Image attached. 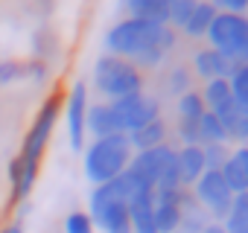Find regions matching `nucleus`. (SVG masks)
<instances>
[{
	"instance_id": "15",
	"label": "nucleus",
	"mask_w": 248,
	"mask_h": 233,
	"mask_svg": "<svg viewBox=\"0 0 248 233\" xmlns=\"http://www.w3.org/2000/svg\"><path fill=\"white\" fill-rule=\"evenodd\" d=\"M85 131H88V134H93V140H99V137H108V134H117V131H120L108 102H93V105H88Z\"/></svg>"
},
{
	"instance_id": "8",
	"label": "nucleus",
	"mask_w": 248,
	"mask_h": 233,
	"mask_svg": "<svg viewBox=\"0 0 248 233\" xmlns=\"http://www.w3.org/2000/svg\"><path fill=\"white\" fill-rule=\"evenodd\" d=\"M190 195H193L196 204H199L210 218H216L219 224H222V218L228 216L231 201H233V192L228 189L222 172H213V169H207V172L193 184V192H190Z\"/></svg>"
},
{
	"instance_id": "20",
	"label": "nucleus",
	"mask_w": 248,
	"mask_h": 233,
	"mask_svg": "<svg viewBox=\"0 0 248 233\" xmlns=\"http://www.w3.org/2000/svg\"><path fill=\"white\" fill-rule=\"evenodd\" d=\"M202 99H204V108L207 111H216L219 105H225L233 93H231V79H210L204 82V87L199 90Z\"/></svg>"
},
{
	"instance_id": "32",
	"label": "nucleus",
	"mask_w": 248,
	"mask_h": 233,
	"mask_svg": "<svg viewBox=\"0 0 248 233\" xmlns=\"http://www.w3.org/2000/svg\"><path fill=\"white\" fill-rule=\"evenodd\" d=\"M202 233H225V227H222L219 221H210V224H207V227H204Z\"/></svg>"
},
{
	"instance_id": "10",
	"label": "nucleus",
	"mask_w": 248,
	"mask_h": 233,
	"mask_svg": "<svg viewBox=\"0 0 248 233\" xmlns=\"http://www.w3.org/2000/svg\"><path fill=\"white\" fill-rule=\"evenodd\" d=\"M213 114L219 116V123H222L228 140H233V143H239V146H248V108H245V105H239V102L231 96V99H228L225 105H219Z\"/></svg>"
},
{
	"instance_id": "16",
	"label": "nucleus",
	"mask_w": 248,
	"mask_h": 233,
	"mask_svg": "<svg viewBox=\"0 0 248 233\" xmlns=\"http://www.w3.org/2000/svg\"><path fill=\"white\" fill-rule=\"evenodd\" d=\"M129 216H132V233H158V227H155V192L135 198L129 204Z\"/></svg>"
},
{
	"instance_id": "3",
	"label": "nucleus",
	"mask_w": 248,
	"mask_h": 233,
	"mask_svg": "<svg viewBox=\"0 0 248 233\" xmlns=\"http://www.w3.org/2000/svg\"><path fill=\"white\" fill-rule=\"evenodd\" d=\"M85 158H82V166H85V178L99 187V184H108L114 181L117 175H123L132 163V143H129V134H108V137H99V140H91L85 149Z\"/></svg>"
},
{
	"instance_id": "25",
	"label": "nucleus",
	"mask_w": 248,
	"mask_h": 233,
	"mask_svg": "<svg viewBox=\"0 0 248 233\" xmlns=\"http://www.w3.org/2000/svg\"><path fill=\"white\" fill-rule=\"evenodd\" d=\"M202 149H204V166L213 169V172H219L225 166V160L231 158V146L228 143H207Z\"/></svg>"
},
{
	"instance_id": "1",
	"label": "nucleus",
	"mask_w": 248,
	"mask_h": 233,
	"mask_svg": "<svg viewBox=\"0 0 248 233\" xmlns=\"http://www.w3.org/2000/svg\"><path fill=\"white\" fill-rule=\"evenodd\" d=\"M178 35L167 24H149L138 18H123L105 32V50L132 61L138 70H155L172 53Z\"/></svg>"
},
{
	"instance_id": "27",
	"label": "nucleus",
	"mask_w": 248,
	"mask_h": 233,
	"mask_svg": "<svg viewBox=\"0 0 248 233\" xmlns=\"http://www.w3.org/2000/svg\"><path fill=\"white\" fill-rule=\"evenodd\" d=\"M231 93H233V99H236L239 105L248 108V64L239 67V70L231 76Z\"/></svg>"
},
{
	"instance_id": "29",
	"label": "nucleus",
	"mask_w": 248,
	"mask_h": 233,
	"mask_svg": "<svg viewBox=\"0 0 248 233\" xmlns=\"http://www.w3.org/2000/svg\"><path fill=\"white\" fill-rule=\"evenodd\" d=\"M167 87H170V93H175V96L187 93V90H190V76H187V70H184V67H172L170 76H167Z\"/></svg>"
},
{
	"instance_id": "5",
	"label": "nucleus",
	"mask_w": 248,
	"mask_h": 233,
	"mask_svg": "<svg viewBox=\"0 0 248 233\" xmlns=\"http://www.w3.org/2000/svg\"><path fill=\"white\" fill-rule=\"evenodd\" d=\"M213 50H219L231 64H248V15H228L219 12L204 35Z\"/></svg>"
},
{
	"instance_id": "23",
	"label": "nucleus",
	"mask_w": 248,
	"mask_h": 233,
	"mask_svg": "<svg viewBox=\"0 0 248 233\" xmlns=\"http://www.w3.org/2000/svg\"><path fill=\"white\" fill-rule=\"evenodd\" d=\"M204 111H207V108H204V99H202L199 90L190 87L187 93L178 96V120H199Z\"/></svg>"
},
{
	"instance_id": "7",
	"label": "nucleus",
	"mask_w": 248,
	"mask_h": 233,
	"mask_svg": "<svg viewBox=\"0 0 248 233\" xmlns=\"http://www.w3.org/2000/svg\"><path fill=\"white\" fill-rule=\"evenodd\" d=\"M108 105H111V114L117 120V129L123 134H132V131L161 120V99L152 93H132V96L114 99Z\"/></svg>"
},
{
	"instance_id": "4",
	"label": "nucleus",
	"mask_w": 248,
	"mask_h": 233,
	"mask_svg": "<svg viewBox=\"0 0 248 233\" xmlns=\"http://www.w3.org/2000/svg\"><path fill=\"white\" fill-rule=\"evenodd\" d=\"M93 87L105 96V102L132 96V93H143V73L120 56H99L93 64Z\"/></svg>"
},
{
	"instance_id": "22",
	"label": "nucleus",
	"mask_w": 248,
	"mask_h": 233,
	"mask_svg": "<svg viewBox=\"0 0 248 233\" xmlns=\"http://www.w3.org/2000/svg\"><path fill=\"white\" fill-rule=\"evenodd\" d=\"M199 137H202V146H207V143H228L225 129H222L219 116L213 111H204L202 114V120H199Z\"/></svg>"
},
{
	"instance_id": "6",
	"label": "nucleus",
	"mask_w": 248,
	"mask_h": 233,
	"mask_svg": "<svg viewBox=\"0 0 248 233\" xmlns=\"http://www.w3.org/2000/svg\"><path fill=\"white\" fill-rule=\"evenodd\" d=\"M129 169L138 178H143L149 187H155V189L181 187L178 166H175V146H170V143H161V146L146 149V152H135Z\"/></svg>"
},
{
	"instance_id": "19",
	"label": "nucleus",
	"mask_w": 248,
	"mask_h": 233,
	"mask_svg": "<svg viewBox=\"0 0 248 233\" xmlns=\"http://www.w3.org/2000/svg\"><path fill=\"white\" fill-rule=\"evenodd\" d=\"M225 233H248V192L233 195L228 216L222 218Z\"/></svg>"
},
{
	"instance_id": "18",
	"label": "nucleus",
	"mask_w": 248,
	"mask_h": 233,
	"mask_svg": "<svg viewBox=\"0 0 248 233\" xmlns=\"http://www.w3.org/2000/svg\"><path fill=\"white\" fill-rule=\"evenodd\" d=\"M129 143H132L135 152H146V149H155V146L167 143V123L164 120H155V123L132 131L129 134Z\"/></svg>"
},
{
	"instance_id": "12",
	"label": "nucleus",
	"mask_w": 248,
	"mask_h": 233,
	"mask_svg": "<svg viewBox=\"0 0 248 233\" xmlns=\"http://www.w3.org/2000/svg\"><path fill=\"white\" fill-rule=\"evenodd\" d=\"M175 166H178L181 187L190 189L207 172V166H204V149L202 146H181V149H175Z\"/></svg>"
},
{
	"instance_id": "21",
	"label": "nucleus",
	"mask_w": 248,
	"mask_h": 233,
	"mask_svg": "<svg viewBox=\"0 0 248 233\" xmlns=\"http://www.w3.org/2000/svg\"><path fill=\"white\" fill-rule=\"evenodd\" d=\"M155 227L158 233H175L181 227V204L155 201Z\"/></svg>"
},
{
	"instance_id": "24",
	"label": "nucleus",
	"mask_w": 248,
	"mask_h": 233,
	"mask_svg": "<svg viewBox=\"0 0 248 233\" xmlns=\"http://www.w3.org/2000/svg\"><path fill=\"white\" fill-rule=\"evenodd\" d=\"M196 3H199V0H170V27H172L175 32H181V29L187 27V21H190Z\"/></svg>"
},
{
	"instance_id": "28",
	"label": "nucleus",
	"mask_w": 248,
	"mask_h": 233,
	"mask_svg": "<svg viewBox=\"0 0 248 233\" xmlns=\"http://www.w3.org/2000/svg\"><path fill=\"white\" fill-rule=\"evenodd\" d=\"M27 70H24V61H0V87H6L18 79H24Z\"/></svg>"
},
{
	"instance_id": "17",
	"label": "nucleus",
	"mask_w": 248,
	"mask_h": 233,
	"mask_svg": "<svg viewBox=\"0 0 248 233\" xmlns=\"http://www.w3.org/2000/svg\"><path fill=\"white\" fill-rule=\"evenodd\" d=\"M216 15H219V12H216V6L210 3V0H199L196 9H193V15H190V21H187V27H184L181 32H184L187 38H204Z\"/></svg>"
},
{
	"instance_id": "33",
	"label": "nucleus",
	"mask_w": 248,
	"mask_h": 233,
	"mask_svg": "<svg viewBox=\"0 0 248 233\" xmlns=\"http://www.w3.org/2000/svg\"><path fill=\"white\" fill-rule=\"evenodd\" d=\"M175 233H199V230H190V227H178Z\"/></svg>"
},
{
	"instance_id": "14",
	"label": "nucleus",
	"mask_w": 248,
	"mask_h": 233,
	"mask_svg": "<svg viewBox=\"0 0 248 233\" xmlns=\"http://www.w3.org/2000/svg\"><path fill=\"white\" fill-rule=\"evenodd\" d=\"M123 9H126V18L170 27V0H123Z\"/></svg>"
},
{
	"instance_id": "26",
	"label": "nucleus",
	"mask_w": 248,
	"mask_h": 233,
	"mask_svg": "<svg viewBox=\"0 0 248 233\" xmlns=\"http://www.w3.org/2000/svg\"><path fill=\"white\" fill-rule=\"evenodd\" d=\"M93 221L88 216V210H73L64 216V233H93Z\"/></svg>"
},
{
	"instance_id": "31",
	"label": "nucleus",
	"mask_w": 248,
	"mask_h": 233,
	"mask_svg": "<svg viewBox=\"0 0 248 233\" xmlns=\"http://www.w3.org/2000/svg\"><path fill=\"white\" fill-rule=\"evenodd\" d=\"M0 233H24V224L21 221H9V224L0 227Z\"/></svg>"
},
{
	"instance_id": "9",
	"label": "nucleus",
	"mask_w": 248,
	"mask_h": 233,
	"mask_svg": "<svg viewBox=\"0 0 248 233\" xmlns=\"http://www.w3.org/2000/svg\"><path fill=\"white\" fill-rule=\"evenodd\" d=\"M88 85L85 82H76L64 99V123H67V140H70V149L73 152H82L85 149V116H88Z\"/></svg>"
},
{
	"instance_id": "11",
	"label": "nucleus",
	"mask_w": 248,
	"mask_h": 233,
	"mask_svg": "<svg viewBox=\"0 0 248 233\" xmlns=\"http://www.w3.org/2000/svg\"><path fill=\"white\" fill-rule=\"evenodd\" d=\"M193 70H196V76H199V79L210 82V79H231L239 67H236V64H231L219 50L204 47V50H199V53L193 56Z\"/></svg>"
},
{
	"instance_id": "30",
	"label": "nucleus",
	"mask_w": 248,
	"mask_h": 233,
	"mask_svg": "<svg viewBox=\"0 0 248 233\" xmlns=\"http://www.w3.org/2000/svg\"><path fill=\"white\" fill-rule=\"evenodd\" d=\"M216 6V12H228V15H245L248 12V0H210Z\"/></svg>"
},
{
	"instance_id": "13",
	"label": "nucleus",
	"mask_w": 248,
	"mask_h": 233,
	"mask_svg": "<svg viewBox=\"0 0 248 233\" xmlns=\"http://www.w3.org/2000/svg\"><path fill=\"white\" fill-rule=\"evenodd\" d=\"M219 172H222V178H225V184L233 195L248 192V146L231 149V158L225 160V166Z\"/></svg>"
},
{
	"instance_id": "2",
	"label": "nucleus",
	"mask_w": 248,
	"mask_h": 233,
	"mask_svg": "<svg viewBox=\"0 0 248 233\" xmlns=\"http://www.w3.org/2000/svg\"><path fill=\"white\" fill-rule=\"evenodd\" d=\"M62 108H64L62 93H50V96L41 102V108H38V114H35L32 126L27 129V137H24V143H21V152L15 155L18 163H21V192H18V198H15L18 204H24V201L30 198L32 187H35V178H38V169H41V160H44V152H47V143H50L53 129H56V123H59Z\"/></svg>"
}]
</instances>
